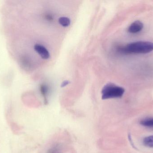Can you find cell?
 I'll return each mask as SVG.
<instances>
[{"label": "cell", "instance_id": "cell-1", "mask_svg": "<svg viewBox=\"0 0 153 153\" xmlns=\"http://www.w3.org/2000/svg\"><path fill=\"white\" fill-rule=\"evenodd\" d=\"M125 54H147L153 51V43L149 41H137L128 44L119 48Z\"/></svg>", "mask_w": 153, "mask_h": 153}, {"label": "cell", "instance_id": "cell-2", "mask_svg": "<svg viewBox=\"0 0 153 153\" xmlns=\"http://www.w3.org/2000/svg\"><path fill=\"white\" fill-rule=\"evenodd\" d=\"M125 92V89L122 87L117 86L113 84H108L104 86L102 90V99L107 100L121 98Z\"/></svg>", "mask_w": 153, "mask_h": 153}, {"label": "cell", "instance_id": "cell-3", "mask_svg": "<svg viewBox=\"0 0 153 153\" xmlns=\"http://www.w3.org/2000/svg\"><path fill=\"white\" fill-rule=\"evenodd\" d=\"M34 49L43 59H48L50 57L49 51L42 45L36 44L34 46Z\"/></svg>", "mask_w": 153, "mask_h": 153}, {"label": "cell", "instance_id": "cell-4", "mask_svg": "<svg viewBox=\"0 0 153 153\" xmlns=\"http://www.w3.org/2000/svg\"><path fill=\"white\" fill-rule=\"evenodd\" d=\"M143 24L139 21H136L133 22L128 28V31L130 33L135 34L138 33L143 30Z\"/></svg>", "mask_w": 153, "mask_h": 153}, {"label": "cell", "instance_id": "cell-5", "mask_svg": "<svg viewBox=\"0 0 153 153\" xmlns=\"http://www.w3.org/2000/svg\"><path fill=\"white\" fill-rule=\"evenodd\" d=\"M46 153H62V146L58 144L52 146L48 150Z\"/></svg>", "mask_w": 153, "mask_h": 153}, {"label": "cell", "instance_id": "cell-6", "mask_svg": "<svg viewBox=\"0 0 153 153\" xmlns=\"http://www.w3.org/2000/svg\"><path fill=\"white\" fill-rule=\"evenodd\" d=\"M143 143L146 147L153 148V136H150L144 138Z\"/></svg>", "mask_w": 153, "mask_h": 153}, {"label": "cell", "instance_id": "cell-7", "mask_svg": "<svg viewBox=\"0 0 153 153\" xmlns=\"http://www.w3.org/2000/svg\"><path fill=\"white\" fill-rule=\"evenodd\" d=\"M140 124L146 127L153 128V118L143 119L140 122Z\"/></svg>", "mask_w": 153, "mask_h": 153}, {"label": "cell", "instance_id": "cell-8", "mask_svg": "<svg viewBox=\"0 0 153 153\" xmlns=\"http://www.w3.org/2000/svg\"><path fill=\"white\" fill-rule=\"evenodd\" d=\"M59 23L63 27H67L71 24V20L66 17H62L58 20Z\"/></svg>", "mask_w": 153, "mask_h": 153}, {"label": "cell", "instance_id": "cell-9", "mask_svg": "<svg viewBox=\"0 0 153 153\" xmlns=\"http://www.w3.org/2000/svg\"><path fill=\"white\" fill-rule=\"evenodd\" d=\"M41 91L45 99V102H47V96L48 94V89L46 86H42L41 88Z\"/></svg>", "mask_w": 153, "mask_h": 153}, {"label": "cell", "instance_id": "cell-10", "mask_svg": "<svg viewBox=\"0 0 153 153\" xmlns=\"http://www.w3.org/2000/svg\"><path fill=\"white\" fill-rule=\"evenodd\" d=\"M69 82L68 81H65L63 82L62 83V85H61V87H64L65 86H66V85H68L69 84Z\"/></svg>", "mask_w": 153, "mask_h": 153}]
</instances>
